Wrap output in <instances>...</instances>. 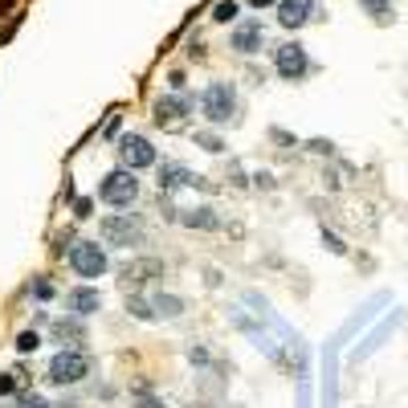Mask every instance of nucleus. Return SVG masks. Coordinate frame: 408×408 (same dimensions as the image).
<instances>
[{
	"label": "nucleus",
	"instance_id": "21",
	"mask_svg": "<svg viewBox=\"0 0 408 408\" xmlns=\"http://www.w3.org/2000/svg\"><path fill=\"white\" fill-rule=\"evenodd\" d=\"M29 294L37 298V302H49V298H53V286H49V277H33Z\"/></svg>",
	"mask_w": 408,
	"mask_h": 408
},
{
	"label": "nucleus",
	"instance_id": "2",
	"mask_svg": "<svg viewBox=\"0 0 408 408\" xmlns=\"http://www.w3.org/2000/svg\"><path fill=\"white\" fill-rule=\"evenodd\" d=\"M200 111H204L212 127H225L233 111H237V86L233 82H209L204 94H200Z\"/></svg>",
	"mask_w": 408,
	"mask_h": 408
},
{
	"label": "nucleus",
	"instance_id": "4",
	"mask_svg": "<svg viewBox=\"0 0 408 408\" xmlns=\"http://www.w3.org/2000/svg\"><path fill=\"white\" fill-rule=\"evenodd\" d=\"M98 237L106 245L131 249V245L143 241V225H139V216H131V212H114V216H102V221H98Z\"/></svg>",
	"mask_w": 408,
	"mask_h": 408
},
{
	"label": "nucleus",
	"instance_id": "22",
	"mask_svg": "<svg viewBox=\"0 0 408 408\" xmlns=\"http://www.w3.org/2000/svg\"><path fill=\"white\" fill-rule=\"evenodd\" d=\"M16 408H53L45 400V396H37V392H21V396H16Z\"/></svg>",
	"mask_w": 408,
	"mask_h": 408
},
{
	"label": "nucleus",
	"instance_id": "16",
	"mask_svg": "<svg viewBox=\"0 0 408 408\" xmlns=\"http://www.w3.org/2000/svg\"><path fill=\"white\" fill-rule=\"evenodd\" d=\"M359 4H363V13L375 16V21H388V13H392V0H359Z\"/></svg>",
	"mask_w": 408,
	"mask_h": 408
},
{
	"label": "nucleus",
	"instance_id": "20",
	"mask_svg": "<svg viewBox=\"0 0 408 408\" xmlns=\"http://www.w3.org/2000/svg\"><path fill=\"white\" fill-rule=\"evenodd\" d=\"M237 16V0H221L216 9H212V21H221V25H228Z\"/></svg>",
	"mask_w": 408,
	"mask_h": 408
},
{
	"label": "nucleus",
	"instance_id": "23",
	"mask_svg": "<svg viewBox=\"0 0 408 408\" xmlns=\"http://www.w3.org/2000/svg\"><path fill=\"white\" fill-rule=\"evenodd\" d=\"M53 331H57V339H78V343H82V326H78V323H65V319H62Z\"/></svg>",
	"mask_w": 408,
	"mask_h": 408
},
{
	"label": "nucleus",
	"instance_id": "1",
	"mask_svg": "<svg viewBox=\"0 0 408 408\" xmlns=\"http://www.w3.org/2000/svg\"><path fill=\"white\" fill-rule=\"evenodd\" d=\"M90 372H94L90 351H82V347H62L57 355L49 359L45 380H49V384H57V388H74V384H82Z\"/></svg>",
	"mask_w": 408,
	"mask_h": 408
},
{
	"label": "nucleus",
	"instance_id": "15",
	"mask_svg": "<svg viewBox=\"0 0 408 408\" xmlns=\"http://www.w3.org/2000/svg\"><path fill=\"white\" fill-rule=\"evenodd\" d=\"M127 310L135 314V319H143V323H155V319H160V314H155V307L147 302L143 294H131V298H127Z\"/></svg>",
	"mask_w": 408,
	"mask_h": 408
},
{
	"label": "nucleus",
	"instance_id": "11",
	"mask_svg": "<svg viewBox=\"0 0 408 408\" xmlns=\"http://www.w3.org/2000/svg\"><path fill=\"white\" fill-rule=\"evenodd\" d=\"M65 310H70V314H78V319L98 314V310H102V294H98L94 286H74V290L65 294Z\"/></svg>",
	"mask_w": 408,
	"mask_h": 408
},
{
	"label": "nucleus",
	"instance_id": "10",
	"mask_svg": "<svg viewBox=\"0 0 408 408\" xmlns=\"http://www.w3.org/2000/svg\"><path fill=\"white\" fill-rule=\"evenodd\" d=\"M261 41H265V29H261V21H241L237 29H233V37H228V45L237 49V53H258Z\"/></svg>",
	"mask_w": 408,
	"mask_h": 408
},
{
	"label": "nucleus",
	"instance_id": "3",
	"mask_svg": "<svg viewBox=\"0 0 408 408\" xmlns=\"http://www.w3.org/2000/svg\"><path fill=\"white\" fill-rule=\"evenodd\" d=\"M135 196H139V180L127 167H114L111 176H102V184H98V200L111 204V209H131Z\"/></svg>",
	"mask_w": 408,
	"mask_h": 408
},
{
	"label": "nucleus",
	"instance_id": "24",
	"mask_svg": "<svg viewBox=\"0 0 408 408\" xmlns=\"http://www.w3.org/2000/svg\"><path fill=\"white\" fill-rule=\"evenodd\" d=\"M323 245L331 249V253H347V245H343L339 237H335V233H326V228H323Z\"/></svg>",
	"mask_w": 408,
	"mask_h": 408
},
{
	"label": "nucleus",
	"instance_id": "14",
	"mask_svg": "<svg viewBox=\"0 0 408 408\" xmlns=\"http://www.w3.org/2000/svg\"><path fill=\"white\" fill-rule=\"evenodd\" d=\"M151 307H155V314H163V319H176V314H184V298L155 294V298H151Z\"/></svg>",
	"mask_w": 408,
	"mask_h": 408
},
{
	"label": "nucleus",
	"instance_id": "26",
	"mask_svg": "<svg viewBox=\"0 0 408 408\" xmlns=\"http://www.w3.org/2000/svg\"><path fill=\"white\" fill-rule=\"evenodd\" d=\"M135 408H167V404H163V400H155V396H143Z\"/></svg>",
	"mask_w": 408,
	"mask_h": 408
},
{
	"label": "nucleus",
	"instance_id": "7",
	"mask_svg": "<svg viewBox=\"0 0 408 408\" xmlns=\"http://www.w3.org/2000/svg\"><path fill=\"white\" fill-rule=\"evenodd\" d=\"M274 70L286 82H302V78H307V70H310L307 45H298V41H282V45L274 49Z\"/></svg>",
	"mask_w": 408,
	"mask_h": 408
},
{
	"label": "nucleus",
	"instance_id": "6",
	"mask_svg": "<svg viewBox=\"0 0 408 408\" xmlns=\"http://www.w3.org/2000/svg\"><path fill=\"white\" fill-rule=\"evenodd\" d=\"M192 106H196V98H192V94H163V98H155V106H151V118H155V127L176 131V127H184V118L192 114Z\"/></svg>",
	"mask_w": 408,
	"mask_h": 408
},
{
	"label": "nucleus",
	"instance_id": "27",
	"mask_svg": "<svg viewBox=\"0 0 408 408\" xmlns=\"http://www.w3.org/2000/svg\"><path fill=\"white\" fill-rule=\"evenodd\" d=\"M310 151H319V155H331V143H326V139H314V143H310Z\"/></svg>",
	"mask_w": 408,
	"mask_h": 408
},
{
	"label": "nucleus",
	"instance_id": "5",
	"mask_svg": "<svg viewBox=\"0 0 408 408\" xmlns=\"http://www.w3.org/2000/svg\"><path fill=\"white\" fill-rule=\"evenodd\" d=\"M106 265H111V261H106V249L98 241H74L70 245V270L78 277H86V282H90V277H102Z\"/></svg>",
	"mask_w": 408,
	"mask_h": 408
},
{
	"label": "nucleus",
	"instance_id": "13",
	"mask_svg": "<svg viewBox=\"0 0 408 408\" xmlns=\"http://www.w3.org/2000/svg\"><path fill=\"white\" fill-rule=\"evenodd\" d=\"M176 221L188 228H221V216L212 209H184V212H176Z\"/></svg>",
	"mask_w": 408,
	"mask_h": 408
},
{
	"label": "nucleus",
	"instance_id": "17",
	"mask_svg": "<svg viewBox=\"0 0 408 408\" xmlns=\"http://www.w3.org/2000/svg\"><path fill=\"white\" fill-rule=\"evenodd\" d=\"M0 396H21V372H0Z\"/></svg>",
	"mask_w": 408,
	"mask_h": 408
},
{
	"label": "nucleus",
	"instance_id": "8",
	"mask_svg": "<svg viewBox=\"0 0 408 408\" xmlns=\"http://www.w3.org/2000/svg\"><path fill=\"white\" fill-rule=\"evenodd\" d=\"M118 160L127 172H139V167H155V147L147 143L143 135H123L118 139Z\"/></svg>",
	"mask_w": 408,
	"mask_h": 408
},
{
	"label": "nucleus",
	"instance_id": "18",
	"mask_svg": "<svg viewBox=\"0 0 408 408\" xmlns=\"http://www.w3.org/2000/svg\"><path fill=\"white\" fill-rule=\"evenodd\" d=\"M37 347H41V335H37V331H21V335H16V351H21V355H29Z\"/></svg>",
	"mask_w": 408,
	"mask_h": 408
},
{
	"label": "nucleus",
	"instance_id": "12",
	"mask_svg": "<svg viewBox=\"0 0 408 408\" xmlns=\"http://www.w3.org/2000/svg\"><path fill=\"white\" fill-rule=\"evenodd\" d=\"M314 16V0H277V21L286 29H302Z\"/></svg>",
	"mask_w": 408,
	"mask_h": 408
},
{
	"label": "nucleus",
	"instance_id": "28",
	"mask_svg": "<svg viewBox=\"0 0 408 408\" xmlns=\"http://www.w3.org/2000/svg\"><path fill=\"white\" fill-rule=\"evenodd\" d=\"M249 4H253V9H265V4H274V0H249Z\"/></svg>",
	"mask_w": 408,
	"mask_h": 408
},
{
	"label": "nucleus",
	"instance_id": "19",
	"mask_svg": "<svg viewBox=\"0 0 408 408\" xmlns=\"http://www.w3.org/2000/svg\"><path fill=\"white\" fill-rule=\"evenodd\" d=\"M196 143L204 147V151H212V155H221V151H225V143H221L212 131H196Z\"/></svg>",
	"mask_w": 408,
	"mask_h": 408
},
{
	"label": "nucleus",
	"instance_id": "9",
	"mask_svg": "<svg viewBox=\"0 0 408 408\" xmlns=\"http://www.w3.org/2000/svg\"><path fill=\"white\" fill-rule=\"evenodd\" d=\"M160 192L163 196H172V192H180V188H196V184H204V176H196V172H188L184 163H163L160 167Z\"/></svg>",
	"mask_w": 408,
	"mask_h": 408
},
{
	"label": "nucleus",
	"instance_id": "25",
	"mask_svg": "<svg viewBox=\"0 0 408 408\" xmlns=\"http://www.w3.org/2000/svg\"><path fill=\"white\" fill-rule=\"evenodd\" d=\"M188 359H192V363H209V351H204V347H192V351H188Z\"/></svg>",
	"mask_w": 408,
	"mask_h": 408
}]
</instances>
